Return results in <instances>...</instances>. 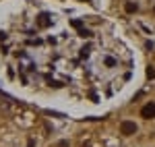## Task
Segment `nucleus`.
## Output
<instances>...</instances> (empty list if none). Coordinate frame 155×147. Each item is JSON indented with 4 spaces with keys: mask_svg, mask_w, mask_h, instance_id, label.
I'll return each instance as SVG.
<instances>
[{
    "mask_svg": "<svg viewBox=\"0 0 155 147\" xmlns=\"http://www.w3.org/2000/svg\"><path fill=\"white\" fill-rule=\"evenodd\" d=\"M120 133L122 135H134L137 133V124L130 122V120H124V122L120 124Z\"/></svg>",
    "mask_w": 155,
    "mask_h": 147,
    "instance_id": "1",
    "label": "nucleus"
},
{
    "mask_svg": "<svg viewBox=\"0 0 155 147\" xmlns=\"http://www.w3.org/2000/svg\"><path fill=\"white\" fill-rule=\"evenodd\" d=\"M141 116H143V118H147V120L155 116V104H153V102H149V104L145 106L143 110H141Z\"/></svg>",
    "mask_w": 155,
    "mask_h": 147,
    "instance_id": "2",
    "label": "nucleus"
},
{
    "mask_svg": "<svg viewBox=\"0 0 155 147\" xmlns=\"http://www.w3.org/2000/svg\"><path fill=\"white\" fill-rule=\"evenodd\" d=\"M50 23H52V21H50V15H48V12H41V15L37 17V25H39V27H48Z\"/></svg>",
    "mask_w": 155,
    "mask_h": 147,
    "instance_id": "3",
    "label": "nucleus"
},
{
    "mask_svg": "<svg viewBox=\"0 0 155 147\" xmlns=\"http://www.w3.org/2000/svg\"><path fill=\"white\" fill-rule=\"evenodd\" d=\"M124 8H126V12H134V11H137V4H132V2H126V6H124Z\"/></svg>",
    "mask_w": 155,
    "mask_h": 147,
    "instance_id": "4",
    "label": "nucleus"
},
{
    "mask_svg": "<svg viewBox=\"0 0 155 147\" xmlns=\"http://www.w3.org/2000/svg\"><path fill=\"white\" fill-rule=\"evenodd\" d=\"M106 66H116V60L114 58H106Z\"/></svg>",
    "mask_w": 155,
    "mask_h": 147,
    "instance_id": "5",
    "label": "nucleus"
},
{
    "mask_svg": "<svg viewBox=\"0 0 155 147\" xmlns=\"http://www.w3.org/2000/svg\"><path fill=\"white\" fill-rule=\"evenodd\" d=\"M147 77H149V79H155V71H153V68L147 71Z\"/></svg>",
    "mask_w": 155,
    "mask_h": 147,
    "instance_id": "6",
    "label": "nucleus"
},
{
    "mask_svg": "<svg viewBox=\"0 0 155 147\" xmlns=\"http://www.w3.org/2000/svg\"><path fill=\"white\" fill-rule=\"evenodd\" d=\"M0 42H6V33L4 31H0Z\"/></svg>",
    "mask_w": 155,
    "mask_h": 147,
    "instance_id": "7",
    "label": "nucleus"
},
{
    "mask_svg": "<svg viewBox=\"0 0 155 147\" xmlns=\"http://www.w3.org/2000/svg\"><path fill=\"white\" fill-rule=\"evenodd\" d=\"M58 147H68V141H60Z\"/></svg>",
    "mask_w": 155,
    "mask_h": 147,
    "instance_id": "8",
    "label": "nucleus"
},
{
    "mask_svg": "<svg viewBox=\"0 0 155 147\" xmlns=\"http://www.w3.org/2000/svg\"><path fill=\"white\" fill-rule=\"evenodd\" d=\"M27 147H35V141H33V139H31V141H29V143H27Z\"/></svg>",
    "mask_w": 155,
    "mask_h": 147,
    "instance_id": "9",
    "label": "nucleus"
},
{
    "mask_svg": "<svg viewBox=\"0 0 155 147\" xmlns=\"http://www.w3.org/2000/svg\"><path fill=\"white\" fill-rule=\"evenodd\" d=\"M153 11H155V8H153Z\"/></svg>",
    "mask_w": 155,
    "mask_h": 147,
    "instance_id": "10",
    "label": "nucleus"
}]
</instances>
